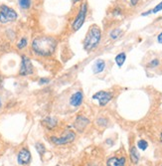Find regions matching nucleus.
Listing matches in <instances>:
<instances>
[{"mask_svg":"<svg viewBox=\"0 0 162 166\" xmlns=\"http://www.w3.org/2000/svg\"><path fill=\"white\" fill-rule=\"evenodd\" d=\"M57 47V41L50 36L37 37L32 42V50L36 55L48 57L54 54Z\"/></svg>","mask_w":162,"mask_h":166,"instance_id":"obj_1","label":"nucleus"},{"mask_svg":"<svg viewBox=\"0 0 162 166\" xmlns=\"http://www.w3.org/2000/svg\"><path fill=\"white\" fill-rule=\"evenodd\" d=\"M101 38V31L99 28V26L96 25L91 26V28L89 29L87 35H86V38L84 40V49L87 52L94 50L99 45Z\"/></svg>","mask_w":162,"mask_h":166,"instance_id":"obj_2","label":"nucleus"},{"mask_svg":"<svg viewBox=\"0 0 162 166\" xmlns=\"http://www.w3.org/2000/svg\"><path fill=\"white\" fill-rule=\"evenodd\" d=\"M18 15L14 9L10 8L6 5L0 6V22L2 24H6L9 22H13L17 19Z\"/></svg>","mask_w":162,"mask_h":166,"instance_id":"obj_3","label":"nucleus"},{"mask_svg":"<svg viewBox=\"0 0 162 166\" xmlns=\"http://www.w3.org/2000/svg\"><path fill=\"white\" fill-rule=\"evenodd\" d=\"M87 10H88V7H87V3H83L81 5V8H80V11H79V14L77 16V18L75 19L74 23H73V30L74 31H78L81 29V27L83 26V24L85 23V20H86V16H87Z\"/></svg>","mask_w":162,"mask_h":166,"instance_id":"obj_4","label":"nucleus"},{"mask_svg":"<svg viewBox=\"0 0 162 166\" xmlns=\"http://www.w3.org/2000/svg\"><path fill=\"white\" fill-rule=\"evenodd\" d=\"M76 138V133L72 130H68L63 136L61 137H56V136H52L51 140L54 144L56 145H63V144H67L74 141V139Z\"/></svg>","mask_w":162,"mask_h":166,"instance_id":"obj_5","label":"nucleus"},{"mask_svg":"<svg viewBox=\"0 0 162 166\" xmlns=\"http://www.w3.org/2000/svg\"><path fill=\"white\" fill-rule=\"evenodd\" d=\"M33 74V66L29 57L22 56V61H21V66L19 70V75L20 76H29V75Z\"/></svg>","mask_w":162,"mask_h":166,"instance_id":"obj_6","label":"nucleus"},{"mask_svg":"<svg viewBox=\"0 0 162 166\" xmlns=\"http://www.w3.org/2000/svg\"><path fill=\"white\" fill-rule=\"evenodd\" d=\"M93 99L98 100L101 106H105L112 99V94L109 93V92H104V90H101V92H98L96 94H95L93 95Z\"/></svg>","mask_w":162,"mask_h":166,"instance_id":"obj_7","label":"nucleus"},{"mask_svg":"<svg viewBox=\"0 0 162 166\" xmlns=\"http://www.w3.org/2000/svg\"><path fill=\"white\" fill-rule=\"evenodd\" d=\"M31 160V153L27 148H22L18 153L17 161L20 165H27L30 163Z\"/></svg>","mask_w":162,"mask_h":166,"instance_id":"obj_8","label":"nucleus"},{"mask_svg":"<svg viewBox=\"0 0 162 166\" xmlns=\"http://www.w3.org/2000/svg\"><path fill=\"white\" fill-rule=\"evenodd\" d=\"M89 124H90V120L87 119V117L83 116V115H79L77 119H76L74 126H75L76 129H77L78 132H83L85 130V128L88 126Z\"/></svg>","mask_w":162,"mask_h":166,"instance_id":"obj_9","label":"nucleus"},{"mask_svg":"<svg viewBox=\"0 0 162 166\" xmlns=\"http://www.w3.org/2000/svg\"><path fill=\"white\" fill-rule=\"evenodd\" d=\"M83 100H84V95L81 90H79V92H76L75 94H73L72 97L70 98V104L73 106H75V108H78V106L82 105Z\"/></svg>","mask_w":162,"mask_h":166,"instance_id":"obj_10","label":"nucleus"},{"mask_svg":"<svg viewBox=\"0 0 162 166\" xmlns=\"http://www.w3.org/2000/svg\"><path fill=\"white\" fill-rule=\"evenodd\" d=\"M125 157H110L106 161V166H125Z\"/></svg>","mask_w":162,"mask_h":166,"instance_id":"obj_11","label":"nucleus"},{"mask_svg":"<svg viewBox=\"0 0 162 166\" xmlns=\"http://www.w3.org/2000/svg\"><path fill=\"white\" fill-rule=\"evenodd\" d=\"M105 68H106V63L104 60H96L93 66V72L95 74H100L104 71Z\"/></svg>","mask_w":162,"mask_h":166,"instance_id":"obj_12","label":"nucleus"},{"mask_svg":"<svg viewBox=\"0 0 162 166\" xmlns=\"http://www.w3.org/2000/svg\"><path fill=\"white\" fill-rule=\"evenodd\" d=\"M43 124H44L48 129H53V128H55L57 126L58 121H57L56 119H54V117L48 116L44 120H43Z\"/></svg>","mask_w":162,"mask_h":166,"instance_id":"obj_13","label":"nucleus"},{"mask_svg":"<svg viewBox=\"0 0 162 166\" xmlns=\"http://www.w3.org/2000/svg\"><path fill=\"white\" fill-rule=\"evenodd\" d=\"M130 159H131L132 163H134V164L138 163L139 154H138V152H137V149H136L135 146H132V147L130 148Z\"/></svg>","mask_w":162,"mask_h":166,"instance_id":"obj_14","label":"nucleus"},{"mask_svg":"<svg viewBox=\"0 0 162 166\" xmlns=\"http://www.w3.org/2000/svg\"><path fill=\"white\" fill-rule=\"evenodd\" d=\"M125 59H126V55L125 54V53H120L116 57H115V63H116V65L118 67H122V65L125 64Z\"/></svg>","mask_w":162,"mask_h":166,"instance_id":"obj_15","label":"nucleus"},{"mask_svg":"<svg viewBox=\"0 0 162 166\" xmlns=\"http://www.w3.org/2000/svg\"><path fill=\"white\" fill-rule=\"evenodd\" d=\"M18 2L20 7L23 9H28L31 6V0H18Z\"/></svg>","mask_w":162,"mask_h":166,"instance_id":"obj_16","label":"nucleus"},{"mask_svg":"<svg viewBox=\"0 0 162 166\" xmlns=\"http://www.w3.org/2000/svg\"><path fill=\"white\" fill-rule=\"evenodd\" d=\"M137 147L139 149H141V150H145V149L148 147V143H147V141H145V140H143V139H141V140H139L137 142Z\"/></svg>","mask_w":162,"mask_h":166,"instance_id":"obj_17","label":"nucleus"},{"mask_svg":"<svg viewBox=\"0 0 162 166\" xmlns=\"http://www.w3.org/2000/svg\"><path fill=\"white\" fill-rule=\"evenodd\" d=\"M36 149H37L38 153H39L41 156H42V155L44 154L45 151H46V149H45L44 145H43L42 143H37V144H36Z\"/></svg>","mask_w":162,"mask_h":166,"instance_id":"obj_18","label":"nucleus"},{"mask_svg":"<svg viewBox=\"0 0 162 166\" xmlns=\"http://www.w3.org/2000/svg\"><path fill=\"white\" fill-rule=\"evenodd\" d=\"M121 33V31L120 30V29H115V30H112L111 32H110V38L111 39H116V38H118V36H120V34Z\"/></svg>","mask_w":162,"mask_h":166,"instance_id":"obj_19","label":"nucleus"},{"mask_svg":"<svg viewBox=\"0 0 162 166\" xmlns=\"http://www.w3.org/2000/svg\"><path fill=\"white\" fill-rule=\"evenodd\" d=\"M27 39L26 38H22L21 39L19 42H18V44H17V47H18V49H20V50H22L23 48H25L26 46H27Z\"/></svg>","mask_w":162,"mask_h":166,"instance_id":"obj_20","label":"nucleus"},{"mask_svg":"<svg viewBox=\"0 0 162 166\" xmlns=\"http://www.w3.org/2000/svg\"><path fill=\"white\" fill-rule=\"evenodd\" d=\"M162 10V2H160L159 4H157L156 6L152 9V13H157Z\"/></svg>","mask_w":162,"mask_h":166,"instance_id":"obj_21","label":"nucleus"},{"mask_svg":"<svg viewBox=\"0 0 162 166\" xmlns=\"http://www.w3.org/2000/svg\"><path fill=\"white\" fill-rule=\"evenodd\" d=\"M158 65H159V60H158V59H154V60H152L149 63V66L151 68H155V67H157Z\"/></svg>","mask_w":162,"mask_h":166,"instance_id":"obj_22","label":"nucleus"},{"mask_svg":"<svg viewBox=\"0 0 162 166\" xmlns=\"http://www.w3.org/2000/svg\"><path fill=\"white\" fill-rule=\"evenodd\" d=\"M49 82H50V80L47 79V78H41L39 80V84L40 85H47V84H49Z\"/></svg>","mask_w":162,"mask_h":166,"instance_id":"obj_23","label":"nucleus"},{"mask_svg":"<svg viewBox=\"0 0 162 166\" xmlns=\"http://www.w3.org/2000/svg\"><path fill=\"white\" fill-rule=\"evenodd\" d=\"M126 2L129 3V5H131V6H135V5L138 3L139 0H125Z\"/></svg>","mask_w":162,"mask_h":166,"instance_id":"obj_24","label":"nucleus"},{"mask_svg":"<svg viewBox=\"0 0 162 166\" xmlns=\"http://www.w3.org/2000/svg\"><path fill=\"white\" fill-rule=\"evenodd\" d=\"M157 41L158 43H160V44H162V33H160L157 37Z\"/></svg>","mask_w":162,"mask_h":166,"instance_id":"obj_25","label":"nucleus"},{"mask_svg":"<svg viewBox=\"0 0 162 166\" xmlns=\"http://www.w3.org/2000/svg\"><path fill=\"white\" fill-rule=\"evenodd\" d=\"M151 13H152V10H149V11H147V12L142 13L141 15H142V16H146V15H149V14H151Z\"/></svg>","mask_w":162,"mask_h":166,"instance_id":"obj_26","label":"nucleus"},{"mask_svg":"<svg viewBox=\"0 0 162 166\" xmlns=\"http://www.w3.org/2000/svg\"><path fill=\"white\" fill-rule=\"evenodd\" d=\"M160 141L162 142V132H161V134H160Z\"/></svg>","mask_w":162,"mask_h":166,"instance_id":"obj_27","label":"nucleus"},{"mask_svg":"<svg viewBox=\"0 0 162 166\" xmlns=\"http://www.w3.org/2000/svg\"><path fill=\"white\" fill-rule=\"evenodd\" d=\"M73 1H74V2H77V1H79V0H73Z\"/></svg>","mask_w":162,"mask_h":166,"instance_id":"obj_28","label":"nucleus"},{"mask_svg":"<svg viewBox=\"0 0 162 166\" xmlns=\"http://www.w3.org/2000/svg\"><path fill=\"white\" fill-rule=\"evenodd\" d=\"M0 106H1V103H0Z\"/></svg>","mask_w":162,"mask_h":166,"instance_id":"obj_29","label":"nucleus"},{"mask_svg":"<svg viewBox=\"0 0 162 166\" xmlns=\"http://www.w3.org/2000/svg\"><path fill=\"white\" fill-rule=\"evenodd\" d=\"M57 166H59V165H57Z\"/></svg>","mask_w":162,"mask_h":166,"instance_id":"obj_30","label":"nucleus"}]
</instances>
